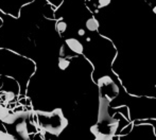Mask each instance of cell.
<instances>
[{"instance_id": "obj_1", "label": "cell", "mask_w": 156, "mask_h": 140, "mask_svg": "<svg viewBox=\"0 0 156 140\" xmlns=\"http://www.w3.org/2000/svg\"><path fill=\"white\" fill-rule=\"evenodd\" d=\"M66 46L75 54H83L84 52V47L81 44L79 40L77 38H67L66 40Z\"/></svg>"}, {"instance_id": "obj_2", "label": "cell", "mask_w": 156, "mask_h": 140, "mask_svg": "<svg viewBox=\"0 0 156 140\" xmlns=\"http://www.w3.org/2000/svg\"><path fill=\"white\" fill-rule=\"evenodd\" d=\"M85 27H86V29L88 30V31H90V32H96L97 30L99 29L100 23L99 21H98V19H96L94 17H90L85 22Z\"/></svg>"}, {"instance_id": "obj_3", "label": "cell", "mask_w": 156, "mask_h": 140, "mask_svg": "<svg viewBox=\"0 0 156 140\" xmlns=\"http://www.w3.org/2000/svg\"><path fill=\"white\" fill-rule=\"evenodd\" d=\"M59 68L61 70H66L70 65V59H67V57H59Z\"/></svg>"}, {"instance_id": "obj_4", "label": "cell", "mask_w": 156, "mask_h": 140, "mask_svg": "<svg viewBox=\"0 0 156 140\" xmlns=\"http://www.w3.org/2000/svg\"><path fill=\"white\" fill-rule=\"evenodd\" d=\"M67 23L64 21V20H59V21L56 22V26H55V28H56V31L59 33H64L65 31L67 30Z\"/></svg>"}, {"instance_id": "obj_5", "label": "cell", "mask_w": 156, "mask_h": 140, "mask_svg": "<svg viewBox=\"0 0 156 140\" xmlns=\"http://www.w3.org/2000/svg\"><path fill=\"white\" fill-rule=\"evenodd\" d=\"M111 0H98V7L102 9V7H106L111 4Z\"/></svg>"}, {"instance_id": "obj_6", "label": "cell", "mask_w": 156, "mask_h": 140, "mask_svg": "<svg viewBox=\"0 0 156 140\" xmlns=\"http://www.w3.org/2000/svg\"><path fill=\"white\" fill-rule=\"evenodd\" d=\"M67 53L65 51V46H62L59 48V57H66Z\"/></svg>"}, {"instance_id": "obj_7", "label": "cell", "mask_w": 156, "mask_h": 140, "mask_svg": "<svg viewBox=\"0 0 156 140\" xmlns=\"http://www.w3.org/2000/svg\"><path fill=\"white\" fill-rule=\"evenodd\" d=\"M132 128H133V124H132V123H130V124H129V128H125V130H127V132H130ZM125 134H126V130H123V132H120V135H125Z\"/></svg>"}, {"instance_id": "obj_8", "label": "cell", "mask_w": 156, "mask_h": 140, "mask_svg": "<svg viewBox=\"0 0 156 140\" xmlns=\"http://www.w3.org/2000/svg\"><path fill=\"white\" fill-rule=\"evenodd\" d=\"M78 35H79V36H85V30L84 29H79L78 30Z\"/></svg>"}, {"instance_id": "obj_9", "label": "cell", "mask_w": 156, "mask_h": 140, "mask_svg": "<svg viewBox=\"0 0 156 140\" xmlns=\"http://www.w3.org/2000/svg\"><path fill=\"white\" fill-rule=\"evenodd\" d=\"M86 42L87 43H89V42H92V37H86Z\"/></svg>"}, {"instance_id": "obj_10", "label": "cell", "mask_w": 156, "mask_h": 140, "mask_svg": "<svg viewBox=\"0 0 156 140\" xmlns=\"http://www.w3.org/2000/svg\"><path fill=\"white\" fill-rule=\"evenodd\" d=\"M86 1H92V0H86Z\"/></svg>"}, {"instance_id": "obj_11", "label": "cell", "mask_w": 156, "mask_h": 140, "mask_svg": "<svg viewBox=\"0 0 156 140\" xmlns=\"http://www.w3.org/2000/svg\"><path fill=\"white\" fill-rule=\"evenodd\" d=\"M35 1H37V0H35Z\"/></svg>"}]
</instances>
